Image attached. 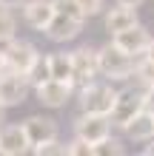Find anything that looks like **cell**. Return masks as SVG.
I'll list each match as a JSON object with an SVG mask.
<instances>
[{"instance_id":"6da1fadb","label":"cell","mask_w":154,"mask_h":156,"mask_svg":"<svg viewBox=\"0 0 154 156\" xmlns=\"http://www.w3.org/2000/svg\"><path fill=\"white\" fill-rule=\"evenodd\" d=\"M97 57H100V74H106L108 80H129L134 77V71H137V57L129 51H123L120 45L108 43L103 45L100 51H97Z\"/></svg>"},{"instance_id":"7402d4cb","label":"cell","mask_w":154,"mask_h":156,"mask_svg":"<svg viewBox=\"0 0 154 156\" xmlns=\"http://www.w3.org/2000/svg\"><path fill=\"white\" fill-rule=\"evenodd\" d=\"M92 153H94V145L86 139H74L69 145V156H92Z\"/></svg>"},{"instance_id":"f1b7e54d","label":"cell","mask_w":154,"mask_h":156,"mask_svg":"<svg viewBox=\"0 0 154 156\" xmlns=\"http://www.w3.org/2000/svg\"><path fill=\"white\" fill-rule=\"evenodd\" d=\"M6 71H9V66H6V54L0 51V74H6Z\"/></svg>"},{"instance_id":"4dcf8cb0","label":"cell","mask_w":154,"mask_h":156,"mask_svg":"<svg viewBox=\"0 0 154 156\" xmlns=\"http://www.w3.org/2000/svg\"><path fill=\"white\" fill-rule=\"evenodd\" d=\"M146 57H148V60H154V37H151V45H148V51H146Z\"/></svg>"},{"instance_id":"cb8c5ba5","label":"cell","mask_w":154,"mask_h":156,"mask_svg":"<svg viewBox=\"0 0 154 156\" xmlns=\"http://www.w3.org/2000/svg\"><path fill=\"white\" fill-rule=\"evenodd\" d=\"M77 3L86 12V17H92V14H100L103 12V3H106V0H77Z\"/></svg>"},{"instance_id":"ac0fdd59","label":"cell","mask_w":154,"mask_h":156,"mask_svg":"<svg viewBox=\"0 0 154 156\" xmlns=\"http://www.w3.org/2000/svg\"><path fill=\"white\" fill-rule=\"evenodd\" d=\"M14 29H17V23H14V14L9 12L6 6H0V40H9V37H14Z\"/></svg>"},{"instance_id":"9c48e42d","label":"cell","mask_w":154,"mask_h":156,"mask_svg":"<svg viewBox=\"0 0 154 156\" xmlns=\"http://www.w3.org/2000/svg\"><path fill=\"white\" fill-rule=\"evenodd\" d=\"M23 128H26V136L32 142V151L57 139V122L51 116H29L23 122Z\"/></svg>"},{"instance_id":"5b68a950","label":"cell","mask_w":154,"mask_h":156,"mask_svg":"<svg viewBox=\"0 0 154 156\" xmlns=\"http://www.w3.org/2000/svg\"><path fill=\"white\" fill-rule=\"evenodd\" d=\"M29 85H32V82L26 80V74H17V71L0 74V102H3L6 108H14V105L26 102Z\"/></svg>"},{"instance_id":"4fadbf2b","label":"cell","mask_w":154,"mask_h":156,"mask_svg":"<svg viewBox=\"0 0 154 156\" xmlns=\"http://www.w3.org/2000/svg\"><path fill=\"white\" fill-rule=\"evenodd\" d=\"M57 14V6H54V0H29V3L23 6V17L26 23L32 26V29L37 31H46V26L51 23V17Z\"/></svg>"},{"instance_id":"4316f807","label":"cell","mask_w":154,"mask_h":156,"mask_svg":"<svg viewBox=\"0 0 154 156\" xmlns=\"http://www.w3.org/2000/svg\"><path fill=\"white\" fill-rule=\"evenodd\" d=\"M0 6H6V9H17V6H23V0H0Z\"/></svg>"},{"instance_id":"7c38bea8","label":"cell","mask_w":154,"mask_h":156,"mask_svg":"<svg viewBox=\"0 0 154 156\" xmlns=\"http://www.w3.org/2000/svg\"><path fill=\"white\" fill-rule=\"evenodd\" d=\"M80 29H83V20H74V17L57 12L51 17V23L46 26V37L51 43H69V40H74L80 34Z\"/></svg>"},{"instance_id":"d6986e66","label":"cell","mask_w":154,"mask_h":156,"mask_svg":"<svg viewBox=\"0 0 154 156\" xmlns=\"http://www.w3.org/2000/svg\"><path fill=\"white\" fill-rule=\"evenodd\" d=\"M134 77H137L146 88H151V85H154V60H148V57L140 60V62H137V71H134Z\"/></svg>"},{"instance_id":"603a6c76","label":"cell","mask_w":154,"mask_h":156,"mask_svg":"<svg viewBox=\"0 0 154 156\" xmlns=\"http://www.w3.org/2000/svg\"><path fill=\"white\" fill-rule=\"evenodd\" d=\"M37 156H49V153H69V145H57V139L49 142V145H40V148H34Z\"/></svg>"},{"instance_id":"8992f818","label":"cell","mask_w":154,"mask_h":156,"mask_svg":"<svg viewBox=\"0 0 154 156\" xmlns=\"http://www.w3.org/2000/svg\"><path fill=\"white\" fill-rule=\"evenodd\" d=\"M111 43H114V45H120L123 51L134 54V57H140V54H146V51H148V45H151V34H148L146 26L134 23V26H129V29H123V31L111 34Z\"/></svg>"},{"instance_id":"52a82bcc","label":"cell","mask_w":154,"mask_h":156,"mask_svg":"<svg viewBox=\"0 0 154 156\" xmlns=\"http://www.w3.org/2000/svg\"><path fill=\"white\" fill-rule=\"evenodd\" d=\"M40 60L37 48L26 40H12L6 48V66L9 71H17V74H29V68Z\"/></svg>"},{"instance_id":"44dd1931","label":"cell","mask_w":154,"mask_h":156,"mask_svg":"<svg viewBox=\"0 0 154 156\" xmlns=\"http://www.w3.org/2000/svg\"><path fill=\"white\" fill-rule=\"evenodd\" d=\"M94 153L97 156H120L123 153V145H120V139H103L100 145H94Z\"/></svg>"},{"instance_id":"d4e9b609","label":"cell","mask_w":154,"mask_h":156,"mask_svg":"<svg viewBox=\"0 0 154 156\" xmlns=\"http://www.w3.org/2000/svg\"><path fill=\"white\" fill-rule=\"evenodd\" d=\"M143 102H146V111H148V114H154V85L143 91Z\"/></svg>"},{"instance_id":"3957f363","label":"cell","mask_w":154,"mask_h":156,"mask_svg":"<svg viewBox=\"0 0 154 156\" xmlns=\"http://www.w3.org/2000/svg\"><path fill=\"white\" fill-rule=\"evenodd\" d=\"M111 116H103V114H86L74 119V133L77 139H86L92 145H100L103 139H108L111 136Z\"/></svg>"},{"instance_id":"8fae6325","label":"cell","mask_w":154,"mask_h":156,"mask_svg":"<svg viewBox=\"0 0 154 156\" xmlns=\"http://www.w3.org/2000/svg\"><path fill=\"white\" fill-rule=\"evenodd\" d=\"M26 151H32V142H29V136H26L23 125H3L0 128V153L20 156Z\"/></svg>"},{"instance_id":"83f0119b","label":"cell","mask_w":154,"mask_h":156,"mask_svg":"<svg viewBox=\"0 0 154 156\" xmlns=\"http://www.w3.org/2000/svg\"><path fill=\"white\" fill-rule=\"evenodd\" d=\"M143 153H146V156H154V136L148 139V145H146V148H143Z\"/></svg>"},{"instance_id":"ba28073f","label":"cell","mask_w":154,"mask_h":156,"mask_svg":"<svg viewBox=\"0 0 154 156\" xmlns=\"http://www.w3.org/2000/svg\"><path fill=\"white\" fill-rule=\"evenodd\" d=\"M71 62H74V82L77 85L92 82L97 77V71H100V57H97V51L88 48V45L71 51Z\"/></svg>"},{"instance_id":"f546056e","label":"cell","mask_w":154,"mask_h":156,"mask_svg":"<svg viewBox=\"0 0 154 156\" xmlns=\"http://www.w3.org/2000/svg\"><path fill=\"white\" fill-rule=\"evenodd\" d=\"M3 122H6V105L0 102V128H3Z\"/></svg>"},{"instance_id":"ffe728a7","label":"cell","mask_w":154,"mask_h":156,"mask_svg":"<svg viewBox=\"0 0 154 156\" xmlns=\"http://www.w3.org/2000/svg\"><path fill=\"white\" fill-rule=\"evenodd\" d=\"M54 6H57V12L69 14V17H74V20H86V12L80 9L77 0H54Z\"/></svg>"},{"instance_id":"9a60e30c","label":"cell","mask_w":154,"mask_h":156,"mask_svg":"<svg viewBox=\"0 0 154 156\" xmlns=\"http://www.w3.org/2000/svg\"><path fill=\"white\" fill-rule=\"evenodd\" d=\"M123 131L129 133L131 139H137V142H148L151 136H154V114H148V111H140V114L134 116L129 125L123 128Z\"/></svg>"},{"instance_id":"2e32d148","label":"cell","mask_w":154,"mask_h":156,"mask_svg":"<svg viewBox=\"0 0 154 156\" xmlns=\"http://www.w3.org/2000/svg\"><path fill=\"white\" fill-rule=\"evenodd\" d=\"M49 71H51L54 80L74 82V62H71V54H49Z\"/></svg>"},{"instance_id":"5bb4252c","label":"cell","mask_w":154,"mask_h":156,"mask_svg":"<svg viewBox=\"0 0 154 156\" xmlns=\"http://www.w3.org/2000/svg\"><path fill=\"white\" fill-rule=\"evenodd\" d=\"M103 23H106V31H123V29H129V26L137 23V9H131V6H120L117 3L114 9H108L106 17H103Z\"/></svg>"},{"instance_id":"7a4b0ae2","label":"cell","mask_w":154,"mask_h":156,"mask_svg":"<svg viewBox=\"0 0 154 156\" xmlns=\"http://www.w3.org/2000/svg\"><path fill=\"white\" fill-rule=\"evenodd\" d=\"M117 94L108 82H86L80 85V108L86 114H103V116H111L114 111V102H117Z\"/></svg>"},{"instance_id":"484cf974","label":"cell","mask_w":154,"mask_h":156,"mask_svg":"<svg viewBox=\"0 0 154 156\" xmlns=\"http://www.w3.org/2000/svg\"><path fill=\"white\" fill-rule=\"evenodd\" d=\"M117 3H120V6H131V9H140L146 0H117Z\"/></svg>"},{"instance_id":"277c9868","label":"cell","mask_w":154,"mask_h":156,"mask_svg":"<svg viewBox=\"0 0 154 156\" xmlns=\"http://www.w3.org/2000/svg\"><path fill=\"white\" fill-rule=\"evenodd\" d=\"M140 111H146V102H143L140 91H134V88L120 91V94H117V102H114V111H111V122L117 128H126Z\"/></svg>"},{"instance_id":"e0dca14e","label":"cell","mask_w":154,"mask_h":156,"mask_svg":"<svg viewBox=\"0 0 154 156\" xmlns=\"http://www.w3.org/2000/svg\"><path fill=\"white\" fill-rule=\"evenodd\" d=\"M49 77H51V71H49V57H40V60L29 68V74H26V80H29L34 88H37L40 82H46Z\"/></svg>"},{"instance_id":"30bf717a","label":"cell","mask_w":154,"mask_h":156,"mask_svg":"<svg viewBox=\"0 0 154 156\" xmlns=\"http://www.w3.org/2000/svg\"><path fill=\"white\" fill-rule=\"evenodd\" d=\"M71 85H74V82H63V80L49 77L46 82H40L34 91H37V99L46 108H63L69 102V97H71Z\"/></svg>"}]
</instances>
